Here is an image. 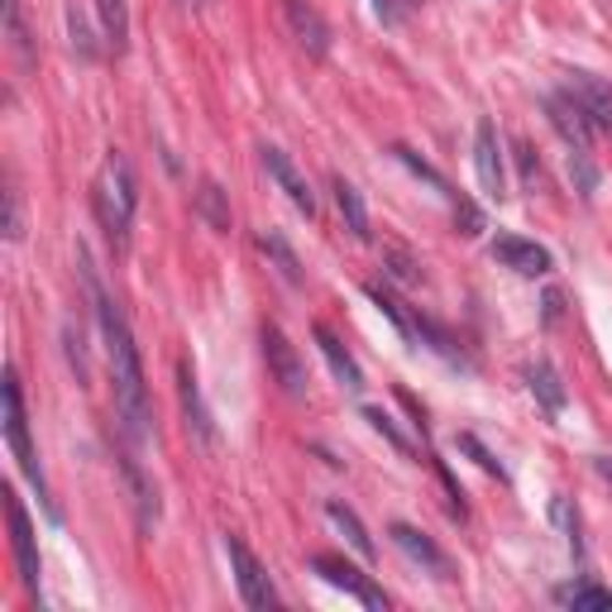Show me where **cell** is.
<instances>
[{"label":"cell","instance_id":"cell-23","mask_svg":"<svg viewBox=\"0 0 612 612\" xmlns=\"http://www.w3.org/2000/svg\"><path fill=\"white\" fill-rule=\"evenodd\" d=\"M96 15H101L106 44L124 53V44H130V10H124V0H96Z\"/></svg>","mask_w":612,"mask_h":612},{"label":"cell","instance_id":"cell-21","mask_svg":"<svg viewBox=\"0 0 612 612\" xmlns=\"http://www.w3.org/2000/svg\"><path fill=\"white\" fill-rule=\"evenodd\" d=\"M336 206L345 216V230L354 234V240H369V211H364V197H359L354 183H345V177H336Z\"/></svg>","mask_w":612,"mask_h":612},{"label":"cell","instance_id":"cell-13","mask_svg":"<svg viewBox=\"0 0 612 612\" xmlns=\"http://www.w3.org/2000/svg\"><path fill=\"white\" fill-rule=\"evenodd\" d=\"M565 91L579 101V110L589 116L593 130L612 134V87H608V81H598L593 73H569V87Z\"/></svg>","mask_w":612,"mask_h":612},{"label":"cell","instance_id":"cell-6","mask_svg":"<svg viewBox=\"0 0 612 612\" xmlns=\"http://www.w3.org/2000/svg\"><path fill=\"white\" fill-rule=\"evenodd\" d=\"M387 536H393V546H397L402 555H407L412 565H422L430 579H440V583H450V579H455L450 555H445L426 532H416V526H407V522H393V526H387Z\"/></svg>","mask_w":612,"mask_h":612},{"label":"cell","instance_id":"cell-34","mask_svg":"<svg viewBox=\"0 0 612 612\" xmlns=\"http://www.w3.org/2000/svg\"><path fill=\"white\" fill-rule=\"evenodd\" d=\"M555 522H560L565 526V536H569V546H575V555L583 550V540H579V512L575 507H569V498H555Z\"/></svg>","mask_w":612,"mask_h":612},{"label":"cell","instance_id":"cell-10","mask_svg":"<svg viewBox=\"0 0 612 612\" xmlns=\"http://www.w3.org/2000/svg\"><path fill=\"white\" fill-rule=\"evenodd\" d=\"M474 168H479V183L493 201L507 197V173H503V149H498V130L493 120H479L474 130Z\"/></svg>","mask_w":612,"mask_h":612},{"label":"cell","instance_id":"cell-30","mask_svg":"<svg viewBox=\"0 0 612 612\" xmlns=\"http://www.w3.org/2000/svg\"><path fill=\"white\" fill-rule=\"evenodd\" d=\"M455 445H459V455H469V459H474V465L483 469V474H498V479H507V469L498 465V459H493V450H489V445H483L479 436H469V430H465V436H459Z\"/></svg>","mask_w":612,"mask_h":612},{"label":"cell","instance_id":"cell-4","mask_svg":"<svg viewBox=\"0 0 612 612\" xmlns=\"http://www.w3.org/2000/svg\"><path fill=\"white\" fill-rule=\"evenodd\" d=\"M226 555H230V569H234V583H240V598L249 608H273L277 593L269 583V569L259 565V555L244 546L240 536H226Z\"/></svg>","mask_w":612,"mask_h":612},{"label":"cell","instance_id":"cell-16","mask_svg":"<svg viewBox=\"0 0 612 612\" xmlns=\"http://www.w3.org/2000/svg\"><path fill=\"white\" fill-rule=\"evenodd\" d=\"M177 397H183V416H187L192 436H197L201 445H216V426H211V412H206V402H201V387H197L192 364H177Z\"/></svg>","mask_w":612,"mask_h":612},{"label":"cell","instance_id":"cell-36","mask_svg":"<svg viewBox=\"0 0 612 612\" xmlns=\"http://www.w3.org/2000/svg\"><path fill=\"white\" fill-rule=\"evenodd\" d=\"M24 234V216H20V192H6V240H20Z\"/></svg>","mask_w":612,"mask_h":612},{"label":"cell","instance_id":"cell-17","mask_svg":"<svg viewBox=\"0 0 612 612\" xmlns=\"http://www.w3.org/2000/svg\"><path fill=\"white\" fill-rule=\"evenodd\" d=\"M254 244H259V254H263V259H269L273 269H277V277H283L287 287H302V283H306L297 249H292V244L283 240V234H277V230H259V234H254Z\"/></svg>","mask_w":612,"mask_h":612},{"label":"cell","instance_id":"cell-33","mask_svg":"<svg viewBox=\"0 0 612 612\" xmlns=\"http://www.w3.org/2000/svg\"><path fill=\"white\" fill-rule=\"evenodd\" d=\"M67 34H73V53H77V58L96 63V53H101V48L91 44V30H87V20L77 15V6H67Z\"/></svg>","mask_w":612,"mask_h":612},{"label":"cell","instance_id":"cell-26","mask_svg":"<svg viewBox=\"0 0 612 612\" xmlns=\"http://www.w3.org/2000/svg\"><path fill=\"white\" fill-rule=\"evenodd\" d=\"M383 263H387V273H393L397 283H407V287L422 283V263H416L402 244H387V249H383Z\"/></svg>","mask_w":612,"mask_h":612},{"label":"cell","instance_id":"cell-22","mask_svg":"<svg viewBox=\"0 0 612 612\" xmlns=\"http://www.w3.org/2000/svg\"><path fill=\"white\" fill-rule=\"evenodd\" d=\"M197 216H201L211 230H220V234L230 230V201H226V187L211 183V177H206V183L197 187Z\"/></svg>","mask_w":612,"mask_h":612},{"label":"cell","instance_id":"cell-9","mask_svg":"<svg viewBox=\"0 0 612 612\" xmlns=\"http://www.w3.org/2000/svg\"><path fill=\"white\" fill-rule=\"evenodd\" d=\"M259 153H263V168H269V177L277 183V192H283V197L297 206L306 220H312V216H316V197H312V183H306V177L297 173V163H292L283 149H273V144H263Z\"/></svg>","mask_w":612,"mask_h":612},{"label":"cell","instance_id":"cell-29","mask_svg":"<svg viewBox=\"0 0 612 612\" xmlns=\"http://www.w3.org/2000/svg\"><path fill=\"white\" fill-rule=\"evenodd\" d=\"M393 159H397V163H407V168H412L416 177H422V183H430L436 192H445V197H455V192H450V183H445V177H440L436 168H430L426 159H416V153H412L407 144H393Z\"/></svg>","mask_w":612,"mask_h":612},{"label":"cell","instance_id":"cell-1","mask_svg":"<svg viewBox=\"0 0 612 612\" xmlns=\"http://www.w3.org/2000/svg\"><path fill=\"white\" fill-rule=\"evenodd\" d=\"M96 316H101L106 336V359H110V383H116V412L130 440H149V387H144V364H139V345L130 336V321L120 306L96 292Z\"/></svg>","mask_w":612,"mask_h":612},{"label":"cell","instance_id":"cell-38","mask_svg":"<svg viewBox=\"0 0 612 612\" xmlns=\"http://www.w3.org/2000/svg\"><path fill=\"white\" fill-rule=\"evenodd\" d=\"M517 163H522V177H526V183H536V177H540V163H536V153L526 149V144H517Z\"/></svg>","mask_w":612,"mask_h":612},{"label":"cell","instance_id":"cell-28","mask_svg":"<svg viewBox=\"0 0 612 612\" xmlns=\"http://www.w3.org/2000/svg\"><path fill=\"white\" fill-rule=\"evenodd\" d=\"M569 177H575L579 197H593V192H598V168H593L589 149H569Z\"/></svg>","mask_w":612,"mask_h":612},{"label":"cell","instance_id":"cell-3","mask_svg":"<svg viewBox=\"0 0 612 612\" xmlns=\"http://www.w3.org/2000/svg\"><path fill=\"white\" fill-rule=\"evenodd\" d=\"M0 393H6V445H10V455H15V465L24 469V479L44 493V469H39V455L30 445V416H24V393H20L15 369H6V387H0ZM44 503H48V493H44ZM53 517H58V507H53Z\"/></svg>","mask_w":612,"mask_h":612},{"label":"cell","instance_id":"cell-7","mask_svg":"<svg viewBox=\"0 0 612 612\" xmlns=\"http://www.w3.org/2000/svg\"><path fill=\"white\" fill-rule=\"evenodd\" d=\"M312 569H316V575H321L326 583H336V589H345L350 598H359V603H364V608H373V612H383V608H387V598H383V589H379V583H373L369 575H359L354 565L336 560V555H316V560H312Z\"/></svg>","mask_w":612,"mask_h":612},{"label":"cell","instance_id":"cell-14","mask_svg":"<svg viewBox=\"0 0 612 612\" xmlns=\"http://www.w3.org/2000/svg\"><path fill=\"white\" fill-rule=\"evenodd\" d=\"M283 10H287V24H292V34H297V44L312 53V58H326L330 53V24L321 20V10L306 6V0H283Z\"/></svg>","mask_w":612,"mask_h":612},{"label":"cell","instance_id":"cell-19","mask_svg":"<svg viewBox=\"0 0 612 612\" xmlns=\"http://www.w3.org/2000/svg\"><path fill=\"white\" fill-rule=\"evenodd\" d=\"M326 517H330V526H336V532L350 540V546L364 555V560H373V555H379V546H373V536H369V526L359 522V512L354 507H345V503H326Z\"/></svg>","mask_w":612,"mask_h":612},{"label":"cell","instance_id":"cell-11","mask_svg":"<svg viewBox=\"0 0 612 612\" xmlns=\"http://www.w3.org/2000/svg\"><path fill=\"white\" fill-rule=\"evenodd\" d=\"M546 120L555 124V134H560L569 149H589L593 144V124H589V116H583L579 101L569 91L546 96Z\"/></svg>","mask_w":612,"mask_h":612},{"label":"cell","instance_id":"cell-31","mask_svg":"<svg viewBox=\"0 0 612 612\" xmlns=\"http://www.w3.org/2000/svg\"><path fill=\"white\" fill-rule=\"evenodd\" d=\"M6 30H10V44L24 63H34V44H30V30H24V15H20V0H6Z\"/></svg>","mask_w":612,"mask_h":612},{"label":"cell","instance_id":"cell-2","mask_svg":"<svg viewBox=\"0 0 612 612\" xmlns=\"http://www.w3.org/2000/svg\"><path fill=\"white\" fill-rule=\"evenodd\" d=\"M134 206H139L134 168H130V159H124L120 149H110L101 173H96V216H101V226H106V234L116 244H124V234H130Z\"/></svg>","mask_w":612,"mask_h":612},{"label":"cell","instance_id":"cell-40","mask_svg":"<svg viewBox=\"0 0 612 612\" xmlns=\"http://www.w3.org/2000/svg\"><path fill=\"white\" fill-rule=\"evenodd\" d=\"M593 465H598V474H603V479H608V483H612V459H608V455H603V459H593Z\"/></svg>","mask_w":612,"mask_h":612},{"label":"cell","instance_id":"cell-24","mask_svg":"<svg viewBox=\"0 0 612 612\" xmlns=\"http://www.w3.org/2000/svg\"><path fill=\"white\" fill-rule=\"evenodd\" d=\"M555 603L565 608H612V589H603V583H565V589H555Z\"/></svg>","mask_w":612,"mask_h":612},{"label":"cell","instance_id":"cell-18","mask_svg":"<svg viewBox=\"0 0 612 612\" xmlns=\"http://www.w3.org/2000/svg\"><path fill=\"white\" fill-rule=\"evenodd\" d=\"M316 345H321V354H326V364H330V373H336V379L350 387V393H359V387H364V373H359V364H354V354L345 350V345L330 336L326 326H316Z\"/></svg>","mask_w":612,"mask_h":612},{"label":"cell","instance_id":"cell-32","mask_svg":"<svg viewBox=\"0 0 612 612\" xmlns=\"http://www.w3.org/2000/svg\"><path fill=\"white\" fill-rule=\"evenodd\" d=\"M364 422H369L373 430H379V436H383L387 445H393V450H402V455H412V440H407V436H402V430L393 426V416H387L383 407H364Z\"/></svg>","mask_w":612,"mask_h":612},{"label":"cell","instance_id":"cell-8","mask_svg":"<svg viewBox=\"0 0 612 612\" xmlns=\"http://www.w3.org/2000/svg\"><path fill=\"white\" fill-rule=\"evenodd\" d=\"M6 517H10V546H15V565H20V579L24 589L39 593V546H34V526H30V512L15 493L6 498Z\"/></svg>","mask_w":612,"mask_h":612},{"label":"cell","instance_id":"cell-27","mask_svg":"<svg viewBox=\"0 0 612 612\" xmlns=\"http://www.w3.org/2000/svg\"><path fill=\"white\" fill-rule=\"evenodd\" d=\"M412 321H416V336H422V340H426V345H430V350H436L440 359H450V364H465V354L455 350V340L445 336V330H440L436 321H426V316H412Z\"/></svg>","mask_w":612,"mask_h":612},{"label":"cell","instance_id":"cell-15","mask_svg":"<svg viewBox=\"0 0 612 612\" xmlns=\"http://www.w3.org/2000/svg\"><path fill=\"white\" fill-rule=\"evenodd\" d=\"M120 474H124V489H130V503H134V517H139V532H153L159 526V489L144 479L134 455H120Z\"/></svg>","mask_w":612,"mask_h":612},{"label":"cell","instance_id":"cell-41","mask_svg":"<svg viewBox=\"0 0 612 612\" xmlns=\"http://www.w3.org/2000/svg\"><path fill=\"white\" fill-rule=\"evenodd\" d=\"M407 6H422V0H407Z\"/></svg>","mask_w":612,"mask_h":612},{"label":"cell","instance_id":"cell-37","mask_svg":"<svg viewBox=\"0 0 612 612\" xmlns=\"http://www.w3.org/2000/svg\"><path fill=\"white\" fill-rule=\"evenodd\" d=\"M369 10L387 24V30H397V24H402V6H397V0H369Z\"/></svg>","mask_w":612,"mask_h":612},{"label":"cell","instance_id":"cell-5","mask_svg":"<svg viewBox=\"0 0 612 612\" xmlns=\"http://www.w3.org/2000/svg\"><path fill=\"white\" fill-rule=\"evenodd\" d=\"M263 359H269V369H273V379L277 387H283L287 397H306V364H302V354L292 350V340L283 336L277 326H263Z\"/></svg>","mask_w":612,"mask_h":612},{"label":"cell","instance_id":"cell-25","mask_svg":"<svg viewBox=\"0 0 612 612\" xmlns=\"http://www.w3.org/2000/svg\"><path fill=\"white\" fill-rule=\"evenodd\" d=\"M364 292H369V302H373V306H379V312L387 316V321H393V326L402 330V336H407V340L416 336V321H412V316H407V312H402V302L393 297V292H383L379 283H369Z\"/></svg>","mask_w":612,"mask_h":612},{"label":"cell","instance_id":"cell-20","mask_svg":"<svg viewBox=\"0 0 612 612\" xmlns=\"http://www.w3.org/2000/svg\"><path fill=\"white\" fill-rule=\"evenodd\" d=\"M526 387H532L536 402H540V407H546L550 416H560V412H565V383H560V373H555V369L546 364V359L526 369Z\"/></svg>","mask_w":612,"mask_h":612},{"label":"cell","instance_id":"cell-35","mask_svg":"<svg viewBox=\"0 0 612 612\" xmlns=\"http://www.w3.org/2000/svg\"><path fill=\"white\" fill-rule=\"evenodd\" d=\"M455 226H459V234H479V230H483V211H479L474 201L459 197V201H455Z\"/></svg>","mask_w":612,"mask_h":612},{"label":"cell","instance_id":"cell-12","mask_svg":"<svg viewBox=\"0 0 612 612\" xmlns=\"http://www.w3.org/2000/svg\"><path fill=\"white\" fill-rule=\"evenodd\" d=\"M493 259L503 269L522 273V277H546L550 273V254L536 240H522V234H498L493 240Z\"/></svg>","mask_w":612,"mask_h":612},{"label":"cell","instance_id":"cell-39","mask_svg":"<svg viewBox=\"0 0 612 612\" xmlns=\"http://www.w3.org/2000/svg\"><path fill=\"white\" fill-rule=\"evenodd\" d=\"M546 316H550V321L560 316V292H550V297H546Z\"/></svg>","mask_w":612,"mask_h":612}]
</instances>
